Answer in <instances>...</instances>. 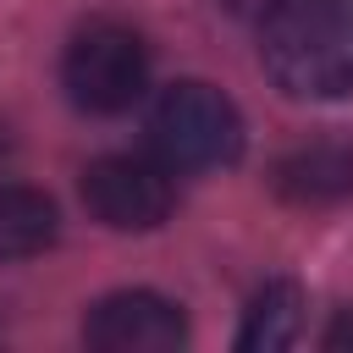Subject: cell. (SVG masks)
<instances>
[{"label": "cell", "instance_id": "7a4b0ae2", "mask_svg": "<svg viewBox=\"0 0 353 353\" xmlns=\"http://www.w3.org/2000/svg\"><path fill=\"white\" fill-rule=\"evenodd\" d=\"M149 143L171 171H215L243 154V116L215 83L182 77L154 99Z\"/></svg>", "mask_w": 353, "mask_h": 353}, {"label": "cell", "instance_id": "30bf717a", "mask_svg": "<svg viewBox=\"0 0 353 353\" xmlns=\"http://www.w3.org/2000/svg\"><path fill=\"white\" fill-rule=\"evenodd\" d=\"M215 6H221L226 17H254V11H265L270 0H215Z\"/></svg>", "mask_w": 353, "mask_h": 353}, {"label": "cell", "instance_id": "3957f363", "mask_svg": "<svg viewBox=\"0 0 353 353\" xmlns=\"http://www.w3.org/2000/svg\"><path fill=\"white\" fill-rule=\"evenodd\" d=\"M61 83L72 94L77 110L88 116H121L143 99L149 88V44L138 28L116 22V17H94L72 33L66 61H61Z\"/></svg>", "mask_w": 353, "mask_h": 353}, {"label": "cell", "instance_id": "ba28073f", "mask_svg": "<svg viewBox=\"0 0 353 353\" xmlns=\"http://www.w3.org/2000/svg\"><path fill=\"white\" fill-rule=\"evenodd\" d=\"M61 215L39 188L0 182V259H33L55 243Z\"/></svg>", "mask_w": 353, "mask_h": 353}, {"label": "cell", "instance_id": "5b68a950", "mask_svg": "<svg viewBox=\"0 0 353 353\" xmlns=\"http://www.w3.org/2000/svg\"><path fill=\"white\" fill-rule=\"evenodd\" d=\"M83 342L94 353H176L188 342V320L171 298L132 287V292H110L88 309Z\"/></svg>", "mask_w": 353, "mask_h": 353}, {"label": "cell", "instance_id": "6da1fadb", "mask_svg": "<svg viewBox=\"0 0 353 353\" xmlns=\"http://www.w3.org/2000/svg\"><path fill=\"white\" fill-rule=\"evenodd\" d=\"M259 66L292 99L353 94V0H270L259 11Z\"/></svg>", "mask_w": 353, "mask_h": 353}, {"label": "cell", "instance_id": "9c48e42d", "mask_svg": "<svg viewBox=\"0 0 353 353\" xmlns=\"http://www.w3.org/2000/svg\"><path fill=\"white\" fill-rule=\"evenodd\" d=\"M320 342H325V353H353V309H342V314L325 325Z\"/></svg>", "mask_w": 353, "mask_h": 353}, {"label": "cell", "instance_id": "8992f818", "mask_svg": "<svg viewBox=\"0 0 353 353\" xmlns=\"http://www.w3.org/2000/svg\"><path fill=\"white\" fill-rule=\"evenodd\" d=\"M276 193L287 204H342L353 199V149L347 143H309V149H292L281 165H276Z\"/></svg>", "mask_w": 353, "mask_h": 353}, {"label": "cell", "instance_id": "52a82bcc", "mask_svg": "<svg viewBox=\"0 0 353 353\" xmlns=\"http://www.w3.org/2000/svg\"><path fill=\"white\" fill-rule=\"evenodd\" d=\"M303 331V292L298 281H265L243 314V331H237V353H281L292 347Z\"/></svg>", "mask_w": 353, "mask_h": 353}, {"label": "cell", "instance_id": "277c9868", "mask_svg": "<svg viewBox=\"0 0 353 353\" xmlns=\"http://www.w3.org/2000/svg\"><path fill=\"white\" fill-rule=\"evenodd\" d=\"M83 204L110 232H154L176 204L171 165H154L143 154H105L83 171Z\"/></svg>", "mask_w": 353, "mask_h": 353}]
</instances>
